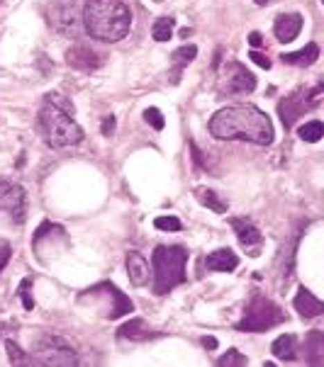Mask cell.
I'll return each mask as SVG.
<instances>
[{"label": "cell", "mask_w": 324, "mask_h": 367, "mask_svg": "<svg viewBox=\"0 0 324 367\" xmlns=\"http://www.w3.org/2000/svg\"><path fill=\"white\" fill-rule=\"evenodd\" d=\"M210 134L222 141H249L256 146H268L275 139L273 122L256 105H232L217 109L210 119Z\"/></svg>", "instance_id": "1"}, {"label": "cell", "mask_w": 324, "mask_h": 367, "mask_svg": "<svg viewBox=\"0 0 324 367\" xmlns=\"http://www.w3.org/2000/svg\"><path fill=\"white\" fill-rule=\"evenodd\" d=\"M80 15L83 32L108 44L122 42L132 30V10L125 0H85Z\"/></svg>", "instance_id": "2"}, {"label": "cell", "mask_w": 324, "mask_h": 367, "mask_svg": "<svg viewBox=\"0 0 324 367\" xmlns=\"http://www.w3.org/2000/svg\"><path fill=\"white\" fill-rule=\"evenodd\" d=\"M40 129L51 149H66L83 141V129L74 119V105H69V100L56 93L44 98L40 109Z\"/></svg>", "instance_id": "3"}, {"label": "cell", "mask_w": 324, "mask_h": 367, "mask_svg": "<svg viewBox=\"0 0 324 367\" xmlns=\"http://www.w3.org/2000/svg\"><path fill=\"white\" fill-rule=\"evenodd\" d=\"M151 263H154V294L166 297L171 289L185 283L188 251L183 246H156Z\"/></svg>", "instance_id": "4"}, {"label": "cell", "mask_w": 324, "mask_h": 367, "mask_svg": "<svg viewBox=\"0 0 324 367\" xmlns=\"http://www.w3.org/2000/svg\"><path fill=\"white\" fill-rule=\"evenodd\" d=\"M83 302L93 304L105 319H120V316H125V314L135 312L132 299L112 283H98L90 289H85L78 297V304H83Z\"/></svg>", "instance_id": "5"}, {"label": "cell", "mask_w": 324, "mask_h": 367, "mask_svg": "<svg viewBox=\"0 0 324 367\" xmlns=\"http://www.w3.org/2000/svg\"><path fill=\"white\" fill-rule=\"evenodd\" d=\"M285 321V312L278 307L275 302H271L264 294H256L251 297L249 307L244 309V316L237 323V331H246V333H259V331H268V328L278 326Z\"/></svg>", "instance_id": "6"}, {"label": "cell", "mask_w": 324, "mask_h": 367, "mask_svg": "<svg viewBox=\"0 0 324 367\" xmlns=\"http://www.w3.org/2000/svg\"><path fill=\"white\" fill-rule=\"evenodd\" d=\"M324 93V83H317L314 88H298L295 93H290L288 98L280 100L278 114L283 119L285 129H293V125L302 117L305 112L314 109L319 105V95Z\"/></svg>", "instance_id": "7"}, {"label": "cell", "mask_w": 324, "mask_h": 367, "mask_svg": "<svg viewBox=\"0 0 324 367\" xmlns=\"http://www.w3.org/2000/svg\"><path fill=\"white\" fill-rule=\"evenodd\" d=\"M32 362H35V365L69 367V365H78V355H76V350L61 336H51V333H46V336H42L40 341H37Z\"/></svg>", "instance_id": "8"}, {"label": "cell", "mask_w": 324, "mask_h": 367, "mask_svg": "<svg viewBox=\"0 0 324 367\" xmlns=\"http://www.w3.org/2000/svg\"><path fill=\"white\" fill-rule=\"evenodd\" d=\"M256 90V75L239 61H225L220 69V93L249 95Z\"/></svg>", "instance_id": "9"}, {"label": "cell", "mask_w": 324, "mask_h": 367, "mask_svg": "<svg viewBox=\"0 0 324 367\" xmlns=\"http://www.w3.org/2000/svg\"><path fill=\"white\" fill-rule=\"evenodd\" d=\"M49 25L64 37H78L83 32V15L76 0H54L49 8Z\"/></svg>", "instance_id": "10"}, {"label": "cell", "mask_w": 324, "mask_h": 367, "mask_svg": "<svg viewBox=\"0 0 324 367\" xmlns=\"http://www.w3.org/2000/svg\"><path fill=\"white\" fill-rule=\"evenodd\" d=\"M0 212H6L15 224H22L27 217V193L17 183L0 180Z\"/></svg>", "instance_id": "11"}, {"label": "cell", "mask_w": 324, "mask_h": 367, "mask_svg": "<svg viewBox=\"0 0 324 367\" xmlns=\"http://www.w3.org/2000/svg\"><path fill=\"white\" fill-rule=\"evenodd\" d=\"M66 64H69L71 69H78V71H95L103 66V56H100L90 44H74L66 51Z\"/></svg>", "instance_id": "12"}, {"label": "cell", "mask_w": 324, "mask_h": 367, "mask_svg": "<svg viewBox=\"0 0 324 367\" xmlns=\"http://www.w3.org/2000/svg\"><path fill=\"white\" fill-rule=\"evenodd\" d=\"M230 224H232V229H235L237 238H239V243L244 246V249H254V246H259V243L264 241L259 226H256L249 217H232Z\"/></svg>", "instance_id": "13"}, {"label": "cell", "mask_w": 324, "mask_h": 367, "mask_svg": "<svg viewBox=\"0 0 324 367\" xmlns=\"http://www.w3.org/2000/svg\"><path fill=\"white\" fill-rule=\"evenodd\" d=\"M300 30H302V15L298 12H283L273 22V35L280 42H293L300 35Z\"/></svg>", "instance_id": "14"}, {"label": "cell", "mask_w": 324, "mask_h": 367, "mask_svg": "<svg viewBox=\"0 0 324 367\" xmlns=\"http://www.w3.org/2000/svg\"><path fill=\"white\" fill-rule=\"evenodd\" d=\"M125 265H127V273H130V283L135 285V287H144V285L149 283V275H151L149 260H146L139 251H130L125 258Z\"/></svg>", "instance_id": "15"}, {"label": "cell", "mask_w": 324, "mask_h": 367, "mask_svg": "<svg viewBox=\"0 0 324 367\" xmlns=\"http://www.w3.org/2000/svg\"><path fill=\"white\" fill-rule=\"evenodd\" d=\"M205 268L212 270V273H232V270L239 268V256L232 249H217L205 258Z\"/></svg>", "instance_id": "16"}, {"label": "cell", "mask_w": 324, "mask_h": 367, "mask_svg": "<svg viewBox=\"0 0 324 367\" xmlns=\"http://www.w3.org/2000/svg\"><path fill=\"white\" fill-rule=\"evenodd\" d=\"M293 307L302 319H314V316H319V314H324V304L305 287L298 289V294H295V299H293Z\"/></svg>", "instance_id": "17"}, {"label": "cell", "mask_w": 324, "mask_h": 367, "mask_svg": "<svg viewBox=\"0 0 324 367\" xmlns=\"http://www.w3.org/2000/svg\"><path fill=\"white\" fill-rule=\"evenodd\" d=\"M305 362L307 365H324V333L322 331H309L305 336Z\"/></svg>", "instance_id": "18"}, {"label": "cell", "mask_w": 324, "mask_h": 367, "mask_svg": "<svg viewBox=\"0 0 324 367\" xmlns=\"http://www.w3.org/2000/svg\"><path fill=\"white\" fill-rule=\"evenodd\" d=\"M117 336H120V338H130V341H149V338H156V336H161V333L151 331V328L146 326L144 319H130V321L122 323V326H120Z\"/></svg>", "instance_id": "19"}, {"label": "cell", "mask_w": 324, "mask_h": 367, "mask_svg": "<svg viewBox=\"0 0 324 367\" xmlns=\"http://www.w3.org/2000/svg\"><path fill=\"white\" fill-rule=\"evenodd\" d=\"M271 352H273L278 360L293 362L295 357H298V338H295L293 333H283V336H278L273 341V346H271Z\"/></svg>", "instance_id": "20"}, {"label": "cell", "mask_w": 324, "mask_h": 367, "mask_svg": "<svg viewBox=\"0 0 324 367\" xmlns=\"http://www.w3.org/2000/svg\"><path fill=\"white\" fill-rule=\"evenodd\" d=\"M317 59H319V46L314 44V42H309V44L305 46V49L290 51V54H283V56H280V61H283V64L300 66V69H305V66H312Z\"/></svg>", "instance_id": "21"}, {"label": "cell", "mask_w": 324, "mask_h": 367, "mask_svg": "<svg viewBox=\"0 0 324 367\" xmlns=\"http://www.w3.org/2000/svg\"><path fill=\"white\" fill-rule=\"evenodd\" d=\"M195 56H198V46H195V44H183V46H178L173 54H171V61H173V66H176L173 75H171V80H173V83H180V73H183L185 66L193 64Z\"/></svg>", "instance_id": "22"}, {"label": "cell", "mask_w": 324, "mask_h": 367, "mask_svg": "<svg viewBox=\"0 0 324 367\" xmlns=\"http://www.w3.org/2000/svg\"><path fill=\"white\" fill-rule=\"evenodd\" d=\"M198 199H200V204H205V207L212 209V212H217V214H225L227 212V202H225V199L217 197V193H214V190L200 188L198 190Z\"/></svg>", "instance_id": "23"}, {"label": "cell", "mask_w": 324, "mask_h": 367, "mask_svg": "<svg viewBox=\"0 0 324 367\" xmlns=\"http://www.w3.org/2000/svg\"><path fill=\"white\" fill-rule=\"evenodd\" d=\"M322 134H324V125L319 122V119L305 122V125L298 129V136H300L302 141H307V144H317V141L322 139Z\"/></svg>", "instance_id": "24"}, {"label": "cell", "mask_w": 324, "mask_h": 367, "mask_svg": "<svg viewBox=\"0 0 324 367\" xmlns=\"http://www.w3.org/2000/svg\"><path fill=\"white\" fill-rule=\"evenodd\" d=\"M173 25H176L173 17H159V20L154 22L151 37H154L156 42H169L171 37H173Z\"/></svg>", "instance_id": "25"}, {"label": "cell", "mask_w": 324, "mask_h": 367, "mask_svg": "<svg viewBox=\"0 0 324 367\" xmlns=\"http://www.w3.org/2000/svg\"><path fill=\"white\" fill-rule=\"evenodd\" d=\"M6 350H8V360H10L12 365H32V357L27 355L15 341H6Z\"/></svg>", "instance_id": "26"}, {"label": "cell", "mask_w": 324, "mask_h": 367, "mask_svg": "<svg viewBox=\"0 0 324 367\" xmlns=\"http://www.w3.org/2000/svg\"><path fill=\"white\" fill-rule=\"evenodd\" d=\"M154 226L159 229V231H180L183 224H180L178 217H169V214H164V217H156Z\"/></svg>", "instance_id": "27"}, {"label": "cell", "mask_w": 324, "mask_h": 367, "mask_svg": "<svg viewBox=\"0 0 324 367\" xmlns=\"http://www.w3.org/2000/svg\"><path fill=\"white\" fill-rule=\"evenodd\" d=\"M30 287H32V278H25L20 283V289H17V294H20V299H22V307H25L27 312L35 309V299H32V294H30Z\"/></svg>", "instance_id": "28"}, {"label": "cell", "mask_w": 324, "mask_h": 367, "mask_svg": "<svg viewBox=\"0 0 324 367\" xmlns=\"http://www.w3.org/2000/svg\"><path fill=\"white\" fill-rule=\"evenodd\" d=\"M246 355H241L239 350H227V355H222L220 360H217V365L220 367H232V365H246Z\"/></svg>", "instance_id": "29"}, {"label": "cell", "mask_w": 324, "mask_h": 367, "mask_svg": "<svg viewBox=\"0 0 324 367\" xmlns=\"http://www.w3.org/2000/svg\"><path fill=\"white\" fill-rule=\"evenodd\" d=\"M144 119H146V125H151L156 132H161L166 127V119H164V114H161V109H156V107H149L144 112Z\"/></svg>", "instance_id": "30"}, {"label": "cell", "mask_w": 324, "mask_h": 367, "mask_svg": "<svg viewBox=\"0 0 324 367\" xmlns=\"http://www.w3.org/2000/svg\"><path fill=\"white\" fill-rule=\"evenodd\" d=\"M10 256H12V246H10V241H6V238H0V273H3V268H6V265H8Z\"/></svg>", "instance_id": "31"}, {"label": "cell", "mask_w": 324, "mask_h": 367, "mask_svg": "<svg viewBox=\"0 0 324 367\" xmlns=\"http://www.w3.org/2000/svg\"><path fill=\"white\" fill-rule=\"evenodd\" d=\"M115 127H117V122H115V117H105L103 119V125H100V132H103V136H112L115 134Z\"/></svg>", "instance_id": "32"}, {"label": "cell", "mask_w": 324, "mask_h": 367, "mask_svg": "<svg viewBox=\"0 0 324 367\" xmlns=\"http://www.w3.org/2000/svg\"><path fill=\"white\" fill-rule=\"evenodd\" d=\"M190 151H193V161L198 168H207V161H205V156L200 154V149L195 146V141H190Z\"/></svg>", "instance_id": "33"}, {"label": "cell", "mask_w": 324, "mask_h": 367, "mask_svg": "<svg viewBox=\"0 0 324 367\" xmlns=\"http://www.w3.org/2000/svg\"><path fill=\"white\" fill-rule=\"evenodd\" d=\"M249 59L254 61L256 66H261V69H266V71L271 69V61H268V56L259 54V51H251V56H249Z\"/></svg>", "instance_id": "34"}, {"label": "cell", "mask_w": 324, "mask_h": 367, "mask_svg": "<svg viewBox=\"0 0 324 367\" xmlns=\"http://www.w3.org/2000/svg\"><path fill=\"white\" fill-rule=\"evenodd\" d=\"M249 44L254 46V49H259V46L264 44V39H261L259 32H251V35H249Z\"/></svg>", "instance_id": "35"}, {"label": "cell", "mask_w": 324, "mask_h": 367, "mask_svg": "<svg viewBox=\"0 0 324 367\" xmlns=\"http://www.w3.org/2000/svg\"><path fill=\"white\" fill-rule=\"evenodd\" d=\"M203 346H205V348H210V350H214V348H217V338L205 336V338H203Z\"/></svg>", "instance_id": "36"}, {"label": "cell", "mask_w": 324, "mask_h": 367, "mask_svg": "<svg viewBox=\"0 0 324 367\" xmlns=\"http://www.w3.org/2000/svg\"><path fill=\"white\" fill-rule=\"evenodd\" d=\"M254 3H256V6H261V8H264V6H271L273 0H254Z\"/></svg>", "instance_id": "37"}, {"label": "cell", "mask_w": 324, "mask_h": 367, "mask_svg": "<svg viewBox=\"0 0 324 367\" xmlns=\"http://www.w3.org/2000/svg\"><path fill=\"white\" fill-rule=\"evenodd\" d=\"M0 3H3V0H0Z\"/></svg>", "instance_id": "38"}, {"label": "cell", "mask_w": 324, "mask_h": 367, "mask_svg": "<svg viewBox=\"0 0 324 367\" xmlns=\"http://www.w3.org/2000/svg\"><path fill=\"white\" fill-rule=\"evenodd\" d=\"M0 328H3V326H0Z\"/></svg>", "instance_id": "39"}]
</instances>
